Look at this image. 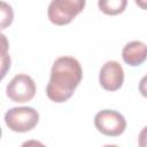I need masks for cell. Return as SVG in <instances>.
Segmentation results:
<instances>
[{"instance_id":"cell-1","label":"cell","mask_w":147,"mask_h":147,"mask_svg":"<svg viewBox=\"0 0 147 147\" xmlns=\"http://www.w3.org/2000/svg\"><path fill=\"white\" fill-rule=\"evenodd\" d=\"M83 78V69L72 56L57 57L51 69V78L46 86L48 99L56 103L68 101Z\"/></svg>"},{"instance_id":"cell-2","label":"cell","mask_w":147,"mask_h":147,"mask_svg":"<svg viewBox=\"0 0 147 147\" xmlns=\"http://www.w3.org/2000/svg\"><path fill=\"white\" fill-rule=\"evenodd\" d=\"M85 5L84 0H53L47 9L48 20L59 26L67 25L83 11Z\"/></svg>"},{"instance_id":"cell-3","label":"cell","mask_w":147,"mask_h":147,"mask_svg":"<svg viewBox=\"0 0 147 147\" xmlns=\"http://www.w3.org/2000/svg\"><path fill=\"white\" fill-rule=\"evenodd\" d=\"M39 113L32 107H14L6 111L5 123L14 132H28L37 126Z\"/></svg>"},{"instance_id":"cell-4","label":"cell","mask_w":147,"mask_h":147,"mask_svg":"<svg viewBox=\"0 0 147 147\" xmlns=\"http://www.w3.org/2000/svg\"><path fill=\"white\" fill-rule=\"evenodd\" d=\"M94 126L107 137H118L126 129L124 116L113 109H103L94 116Z\"/></svg>"},{"instance_id":"cell-5","label":"cell","mask_w":147,"mask_h":147,"mask_svg":"<svg viewBox=\"0 0 147 147\" xmlns=\"http://www.w3.org/2000/svg\"><path fill=\"white\" fill-rule=\"evenodd\" d=\"M37 87L34 80L25 74H18L11 78L6 87L7 96L18 103H24L33 99Z\"/></svg>"},{"instance_id":"cell-6","label":"cell","mask_w":147,"mask_h":147,"mask_svg":"<svg viewBox=\"0 0 147 147\" xmlns=\"http://www.w3.org/2000/svg\"><path fill=\"white\" fill-rule=\"evenodd\" d=\"M99 83L106 91H117L124 83V70L117 61H107L100 69Z\"/></svg>"},{"instance_id":"cell-7","label":"cell","mask_w":147,"mask_h":147,"mask_svg":"<svg viewBox=\"0 0 147 147\" xmlns=\"http://www.w3.org/2000/svg\"><path fill=\"white\" fill-rule=\"evenodd\" d=\"M122 57L127 65H140L147 60V45L139 40L130 41L123 47Z\"/></svg>"},{"instance_id":"cell-8","label":"cell","mask_w":147,"mask_h":147,"mask_svg":"<svg viewBox=\"0 0 147 147\" xmlns=\"http://www.w3.org/2000/svg\"><path fill=\"white\" fill-rule=\"evenodd\" d=\"M127 5L126 0H108V1H98L99 9L107 15H118L124 11Z\"/></svg>"},{"instance_id":"cell-9","label":"cell","mask_w":147,"mask_h":147,"mask_svg":"<svg viewBox=\"0 0 147 147\" xmlns=\"http://www.w3.org/2000/svg\"><path fill=\"white\" fill-rule=\"evenodd\" d=\"M0 18H1V30L10 25L14 18V13H13L11 7L3 1L0 3Z\"/></svg>"},{"instance_id":"cell-10","label":"cell","mask_w":147,"mask_h":147,"mask_svg":"<svg viewBox=\"0 0 147 147\" xmlns=\"http://www.w3.org/2000/svg\"><path fill=\"white\" fill-rule=\"evenodd\" d=\"M1 39H2V44H3V47H2V59H1V63H2V78L5 77L6 72H7V69L10 68V57L7 55V40H6V37L3 34H1Z\"/></svg>"},{"instance_id":"cell-11","label":"cell","mask_w":147,"mask_h":147,"mask_svg":"<svg viewBox=\"0 0 147 147\" xmlns=\"http://www.w3.org/2000/svg\"><path fill=\"white\" fill-rule=\"evenodd\" d=\"M138 144L139 147H147V126H145L138 137Z\"/></svg>"},{"instance_id":"cell-12","label":"cell","mask_w":147,"mask_h":147,"mask_svg":"<svg viewBox=\"0 0 147 147\" xmlns=\"http://www.w3.org/2000/svg\"><path fill=\"white\" fill-rule=\"evenodd\" d=\"M139 92L142 96L147 98V74L139 82Z\"/></svg>"},{"instance_id":"cell-13","label":"cell","mask_w":147,"mask_h":147,"mask_svg":"<svg viewBox=\"0 0 147 147\" xmlns=\"http://www.w3.org/2000/svg\"><path fill=\"white\" fill-rule=\"evenodd\" d=\"M21 147H47V146H45L42 142H40V141H38V140L31 139V140L24 141Z\"/></svg>"},{"instance_id":"cell-14","label":"cell","mask_w":147,"mask_h":147,"mask_svg":"<svg viewBox=\"0 0 147 147\" xmlns=\"http://www.w3.org/2000/svg\"><path fill=\"white\" fill-rule=\"evenodd\" d=\"M134 2H136V5L139 6L140 8L147 10V1H146V0H142V1H140V0H136Z\"/></svg>"},{"instance_id":"cell-15","label":"cell","mask_w":147,"mask_h":147,"mask_svg":"<svg viewBox=\"0 0 147 147\" xmlns=\"http://www.w3.org/2000/svg\"><path fill=\"white\" fill-rule=\"evenodd\" d=\"M103 147H119V146H117V145H105Z\"/></svg>"}]
</instances>
